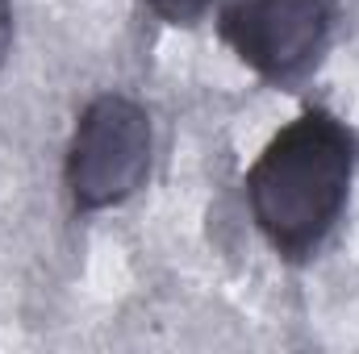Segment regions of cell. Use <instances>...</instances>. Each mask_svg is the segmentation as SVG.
Wrapping results in <instances>:
<instances>
[{
  "label": "cell",
  "mask_w": 359,
  "mask_h": 354,
  "mask_svg": "<svg viewBox=\"0 0 359 354\" xmlns=\"http://www.w3.org/2000/svg\"><path fill=\"white\" fill-rule=\"evenodd\" d=\"M355 179V134L326 108L292 117L247 171V204L268 246L305 263L339 225Z\"/></svg>",
  "instance_id": "cell-1"
},
{
  "label": "cell",
  "mask_w": 359,
  "mask_h": 354,
  "mask_svg": "<svg viewBox=\"0 0 359 354\" xmlns=\"http://www.w3.org/2000/svg\"><path fill=\"white\" fill-rule=\"evenodd\" d=\"M155 163V125L151 113L121 92H104L76 117L63 183L80 213H104L138 196Z\"/></svg>",
  "instance_id": "cell-2"
},
{
  "label": "cell",
  "mask_w": 359,
  "mask_h": 354,
  "mask_svg": "<svg viewBox=\"0 0 359 354\" xmlns=\"http://www.w3.org/2000/svg\"><path fill=\"white\" fill-rule=\"evenodd\" d=\"M217 29L255 76L288 84L322 59L334 29V0H230Z\"/></svg>",
  "instance_id": "cell-3"
},
{
  "label": "cell",
  "mask_w": 359,
  "mask_h": 354,
  "mask_svg": "<svg viewBox=\"0 0 359 354\" xmlns=\"http://www.w3.org/2000/svg\"><path fill=\"white\" fill-rule=\"evenodd\" d=\"M159 21H168V25H192V21H201L205 17V8L213 4V0H142Z\"/></svg>",
  "instance_id": "cell-4"
},
{
  "label": "cell",
  "mask_w": 359,
  "mask_h": 354,
  "mask_svg": "<svg viewBox=\"0 0 359 354\" xmlns=\"http://www.w3.org/2000/svg\"><path fill=\"white\" fill-rule=\"evenodd\" d=\"M8 50H13V4L0 0V67L8 63Z\"/></svg>",
  "instance_id": "cell-5"
}]
</instances>
